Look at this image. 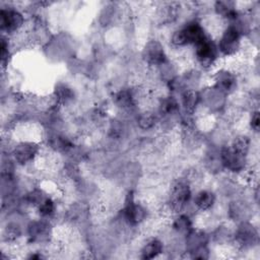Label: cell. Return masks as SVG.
I'll list each match as a JSON object with an SVG mask.
<instances>
[{"label":"cell","mask_w":260,"mask_h":260,"mask_svg":"<svg viewBox=\"0 0 260 260\" xmlns=\"http://www.w3.org/2000/svg\"><path fill=\"white\" fill-rule=\"evenodd\" d=\"M207 38L202 27L198 23H190L186 27L177 31L173 35V43L177 46L186 44H198L203 39Z\"/></svg>","instance_id":"1"},{"label":"cell","mask_w":260,"mask_h":260,"mask_svg":"<svg viewBox=\"0 0 260 260\" xmlns=\"http://www.w3.org/2000/svg\"><path fill=\"white\" fill-rule=\"evenodd\" d=\"M240 46V31L236 27L228 28L220 41L219 48L225 55H232Z\"/></svg>","instance_id":"2"},{"label":"cell","mask_w":260,"mask_h":260,"mask_svg":"<svg viewBox=\"0 0 260 260\" xmlns=\"http://www.w3.org/2000/svg\"><path fill=\"white\" fill-rule=\"evenodd\" d=\"M0 25L3 31L14 32L24 25V17L13 9H2L0 13Z\"/></svg>","instance_id":"3"},{"label":"cell","mask_w":260,"mask_h":260,"mask_svg":"<svg viewBox=\"0 0 260 260\" xmlns=\"http://www.w3.org/2000/svg\"><path fill=\"white\" fill-rule=\"evenodd\" d=\"M196 46V56L202 65H211L216 57V48L213 43L207 37Z\"/></svg>","instance_id":"4"},{"label":"cell","mask_w":260,"mask_h":260,"mask_svg":"<svg viewBox=\"0 0 260 260\" xmlns=\"http://www.w3.org/2000/svg\"><path fill=\"white\" fill-rule=\"evenodd\" d=\"M191 197V191L188 185L184 183H177L173 187L171 193V203L175 210H181Z\"/></svg>","instance_id":"5"},{"label":"cell","mask_w":260,"mask_h":260,"mask_svg":"<svg viewBox=\"0 0 260 260\" xmlns=\"http://www.w3.org/2000/svg\"><path fill=\"white\" fill-rule=\"evenodd\" d=\"M144 56L150 64H162L166 60L164 48L157 41H151L146 46Z\"/></svg>","instance_id":"6"},{"label":"cell","mask_w":260,"mask_h":260,"mask_svg":"<svg viewBox=\"0 0 260 260\" xmlns=\"http://www.w3.org/2000/svg\"><path fill=\"white\" fill-rule=\"evenodd\" d=\"M221 158L223 165L232 171H240L244 168L245 157L235 153L232 148H224Z\"/></svg>","instance_id":"7"},{"label":"cell","mask_w":260,"mask_h":260,"mask_svg":"<svg viewBox=\"0 0 260 260\" xmlns=\"http://www.w3.org/2000/svg\"><path fill=\"white\" fill-rule=\"evenodd\" d=\"M124 214L126 220L132 225H136L142 222L145 218V211L144 209L138 204L134 202L127 203L126 208L124 210Z\"/></svg>","instance_id":"8"},{"label":"cell","mask_w":260,"mask_h":260,"mask_svg":"<svg viewBox=\"0 0 260 260\" xmlns=\"http://www.w3.org/2000/svg\"><path fill=\"white\" fill-rule=\"evenodd\" d=\"M37 151V148L32 144H23L19 145L15 150L16 160L19 162H27L34 158Z\"/></svg>","instance_id":"9"},{"label":"cell","mask_w":260,"mask_h":260,"mask_svg":"<svg viewBox=\"0 0 260 260\" xmlns=\"http://www.w3.org/2000/svg\"><path fill=\"white\" fill-rule=\"evenodd\" d=\"M194 202L200 210L207 211L212 207L214 202V195L210 191H200L197 193Z\"/></svg>","instance_id":"10"},{"label":"cell","mask_w":260,"mask_h":260,"mask_svg":"<svg viewBox=\"0 0 260 260\" xmlns=\"http://www.w3.org/2000/svg\"><path fill=\"white\" fill-rule=\"evenodd\" d=\"M216 83H218L220 89L228 92L234 88L236 80L232 73L228 71H221L219 72L218 77H216Z\"/></svg>","instance_id":"11"},{"label":"cell","mask_w":260,"mask_h":260,"mask_svg":"<svg viewBox=\"0 0 260 260\" xmlns=\"http://www.w3.org/2000/svg\"><path fill=\"white\" fill-rule=\"evenodd\" d=\"M162 251V245L158 240H153L148 242L143 249V258L144 259H153L157 257Z\"/></svg>","instance_id":"12"},{"label":"cell","mask_w":260,"mask_h":260,"mask_svg":"<svg viewBox=\"0 0 260 260\" xmlns=\"http://www.w3.org/2000/svg\"><path fill=\"white\" fill-rule=\"evenodd\" d=\"M215 9L218 14L226 16L229 19H235L237 17V12L234 8V4L229 1H219L215 4Z\"/></svg>","instance_id":"13"},{"label":"cell","mask_w":260,"mask_h":260,"mask_svg":"<svg viewBox=\"0 0 260 260\" xmlns=\"http://www.w3.org/2000/svg\"><path fill=\"white\" fill-rule=\"evenodd\" d=\"M256 238V233L253 229V227L250 226H243L240 228L239 232H238V239L241 243L244 244H250L254 241Z\"/></svg>","instance_id":"14"},{"label":"cell","mask_w":260,"mask_h":260,"mask_svg":"<svg viewBox=\"0 0 260 260\" xmlns=\"http://www.w3.org/2000/svg\"><path fill=\"white\" fill-rule=\"evenodd\" d=\"M249 146H250L249 138L247 136H240L234 140L232 149L235 153L245 157L249 150Z\"/></svg>","instance_id":"15"},{"label":"cell","mask_w":260,"mask_h":260,"mask_svg":"<svg viewBox=\"0 0 260 260\" xmlns=\"http://www.w3.org/2000/svg\"><path fill=\"white\" fill-rule=\"evenodd\" d=\"M198 102V95L196 92H187L183 97V103L188 111H193Z\"/></svg>","instance_id":"16"},{"label":"cell","mask_w":260,"mask_h":260,"mask_svg":"<svg viewBox=\"0 0 260 260\" xmlns=\"http://www.w3.org/2000/svg\"><path fill=\"white\" fill-rule=\"evenodd\" d=\"M174 228L179 232H187L191 228V222L188 216L182 215L178 218L174 223Z\"/></svg>","instance_id":"17"},{"label":"cell","mask_w":260,"mask_h":260,"mask_svg":"<svg viewBox=\"0 0 260 260\" xmlns=\"http://www.w3.org/2000/svg\"><path fill=\"white\" fill-rule=\"evenodd\" d=\"M177 108H178V103L173 97L168 98L167 100L162 102V110L166 113L174 112Z\"/></svg>","instance_id":"18"},{"label":"cell","mask_w":260,"mask_h":260,"mask_svg":"<svg viewBox=\"0 0 260 260\" xmlns=\"http://www.w3.org/2000/svg\"><path fill=\"white\" fill-rule=\"evenodd\" d=\"M54 208H55L54 207V202L51 199L47 198L40 204V213L44 216L50 215L53 213Z\"/></svg>","instance_id":"19"},{"label":"cell","mask_w":260,"mask_h":260,"mask_svg":"<svg viewBox=\"0 0 260 260\" xmlns=\"http://www.w3.org/2000/svg\"><path fill=\"white\" fill-rule=\"evenodd\" d=\"M155 124V117L149 114L146 113L143 116H140L139 118V125L144 129H148L150 127H153Z\"/></svg>","instance_id":"20"},{"label":"cell","mask_w":260,"mask_h":260,"mask_svg":"<svg viewBox=\"0 0 260 260\" xmlns=\"http://www.w3.org/2000/svg\"><path fill=\"white\" fill-rule=\"evenodd\" d=\"M117 102L121 107H129L132 102L131 95L126 91L120 92L117 95Z\"/></svg>","instance_id":"21"},{"label":"cell","mask_w":260,"mask_h":260,"mask_svg":"<svg viewBox=\"0 0 260 260\" xmlns=\"http://www.w3.org/2000/svg\"><path fill=\"white\" fill-rule=\"evenodd\" d=\"M57 93H58V96L61 98V99H68V98L70 97V90L65 88V86H61V88H58L57 90Z\"/></svg>","instance_id":"22"},{"label":"cell","mask_w":260,"mask_h":260,"mask_svg":"<svg viewBox=\"0 0 260 260\" xmlns=\"http://www.w3.org/2000/svg\"><path fill=\"white\" fill-rule=\"evenodd\" d=\"M260 119H259V113L255 112L254 115L252 116V120H251V126L255 130V131H258L259 125H260Z\"/></svg>","instance_id":"23"}]
</instances>
